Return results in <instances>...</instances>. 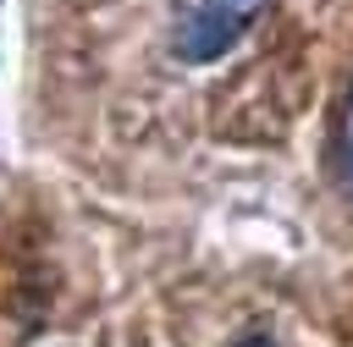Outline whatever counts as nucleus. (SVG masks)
<instances>
[{"mask_svg":"<svg viewBox=\"0 0 353 347\" xmlns=\"http://www.w3.org/2000/svg\"><path fill=\"white\" fill-rule=\"evenodd\" d=\"M237 347H276V336H265V330H254V336H243Z\"/></svg>","mask_w":353,"mask_h":347,"instance_id":"obj_3","label":"nucleus"},{"mask_svg":"<svg viewBox=\"0 0 353 347\" xmlns=\"http://www.w3.org/2000/svg\"><path fill=\"white\" fill-rule=\"evenodd\" d=\"M331 171H336V187L353 198V83H347L336 121H331Z\"/></svg>","mask_w":353,"mask_h":347,"instance_id":"obj_2","label":"nucleus"},{"mask_svg":"<svg viewBox=\"0 0 353 347\" xmlns=\"http://www.w3.org/2000/svg\"><path fill=\"white\" fill-rule=\"evenodd\" d=\"M265 0H176L171 6V50L193 66L221 61L254 22Z\"/></svg>","mask_w":353,"mask_h":347,"instance_id":"obj_1","label":"nucleus"}]
</instances>
